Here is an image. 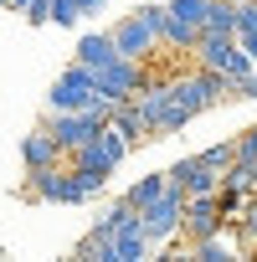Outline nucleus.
<instances>
[{
    "label": "nucleus",
    "mask_w": 257,
    "mask_h": 262,
    "mask_svg": "<svg viewBox=\"0 0 257 262\" xmlns=\"http://www.w3.org/2000/svg\"><path fill=\"white\" fill-rule=\"evenodd\" d=\"M185 206H190V190L185 185H170L160 201H149L139 216H144V226H149V236H155V247H170L180 231H185Z\"/></svg>",
    "instance_id": "obj_1"
},
{
    "label": "nucleus",
    "mask_w": 257,
    "mask_h": 262,
    "mask_svg": "<svg viewBox=\"0 0 257 262\" xmlns=\"http://www.w3.org/2000/svg\"><path fill=\"white\" fill-rule=\"evenodd\" d=\"M26 201L72 206V201H88V195H82V185H77V170H72V165H47V170H26Z\"/></svg>",
    "instance_id": "obj_2"
},
{
    "label": "nucleus",
    "mask_w": 257,
    "mask_h": 262,
    "mask_svg": "<svg viewBox=\"0 0 257 262\" xmlns=\"http://www.w3.org/2000/svg\"><path fill=\"white\" fill-rule=\"evenodd\" d=\"M93 98H98V72L88 62H72V67L57 72V82L47 93V108L52 113H67V108H88Z\"/></svg>",
    "instance_id": "obj_3"
},
{
    "label": "nucleus",
    "mask_w": 257,
    "mask_h": 262,
    "mask_svg": "<svg viewBox=\"0 0 257 262\" xmlns=\"http://www.w3.org/2000/svg\"><path fill=\"white\" fill-rule=\"evenodd\" d=\"M93 72H98V93L113 103L139 98V88H144V62H134V57H113L108 67H93Z\"/></svg>",
    "instance_id": "obj_4"
},
{
    "label": "nucleus",
    "mask_w": 257,
    "mask_h": 262,
    "mask_svg": "<svg viewBox=\"0 0 257 262\" xmlns=\"http://www.w3.org/2000/svg\"><path fill=\"white\" fill-rule=\"evenodd\" d=\"M113 41H118V52H123V57H134V62H144L149 52H160V47H165V41H160V31L144 21V11L123 16V21L113 26Z\"/></svg>",
    "instance_id": "obj_5"
},
{
    "label": "nucleus",
    "mask_w": 257,
    "mask_h": 262,
    "mask_svg": "<svg viewBox=\"0 0 257 262\" xmlns=\"http://www.w3.org/2000/svg\"><path fill=\"white\" fill-rule=\"evenodd\" d=\"M221 226H226V211H221V195H190V206H185V242L196 247V242L216 236Z\"/></svg>",
    "instance_id": "obj_6"
},
{
    "label": "nucleus",
    "mask_w": 257,
    "mask_h": 262,
    "mask_svg": "<svg viewBox=\"0 0 257 262\" xmlns=\"http://www.w3.org/2000/svg\"><path fill=\"white\" fill-rule=\"evenodd\" d=\"M221 175H226V170L206 165L201 155H190V160H175V165H170V185H185L190 195H216V190H221Z\"/></svg>",
    "instance_id": "obj_7"
},
{
    "label": "nucleus",
    "mask_w": 257,
    "mask_h": 262,
    "mask_svg": "<svg viewBox=\"0 0 257 262\" xmlns=\"http://www.w3.org/2000/svg\"><path fill=\"white\" fill-rule=\"evenodd\" d=\"M47 128L57 134V144H62L67 155L98 134V123H93V113H88V108H67V113H52V123H47Z\"/></svg>",
    "instance_id": "obj_8"
},
{
    "label": "nucleus",
    "mask_w": 257,
    "mask_h": 262,
    "mask_svg": "<svg viewBox=\"0 0 257 262\" xmlns=\"http://www.w3.org/2000/svg\"><path fill=\"white\" fill-rule=\"evenodd\" d=\"M21 165L26 170H47V165H67V149L57 144L52 128H31V134L21 139Z\"/></svg>",
    "instance_id": "obj_9"
},
{
    "label": "nucleus",
    "mask_w": 257,
    "mask_h": 262,
    "mask_svg": "<svg viewBox=\"0 0 257 262\" xmlns=\"http://www.w3.org/2000/svg\"><path fill=\"white\" fill-rule=\"evenodd\" d=\"M237 52H242V36H216V31H206L201 36V47H196V67H231L237 62Z\"/></svg>",
    "instance_id": "obj_10"
},
{
    "label": "nucleus",
    "mask_w": 257,
    "mask_h": 262,
    "mask_svg": "<svg viewBox=\"0 0 257 262\" xmlns=\"http://www.w3.org/2000/svg\"><path fill=\"white\" fill-rule=\"evenodd\" d=\"M67 165H77V170H93V175H113V170H118V160L108 155V144H103L98 134H93L88 144H77V149L67 155Z\"/></svg>",
    "instance_id": "obj_11"
},
{
    "label": "nucleus",
    "mask_w": 257,
    "mask_h": 262,
    "mask_svg": "<svg viewBox=\"0 0 257 262\" xmlns=\"http://www.w3.org/2000/svg\"><path fill=\"white\" fill-rule=\"evenodd\" d=\"M113 57H123L118 41H113V31H88L77 41V62H88V67H108Z\"/></svg>",
    "instance_id": "obj_12"
},
{
    "label": "nucleus",
    "mask_w": 257,
    "mask_h": 262,
    "mask_svg": "<svg viewBox=\"0 0 257 262\" xmlns=\"http://www.w3.org/2000/svg\"><path fill=\"white\" fill-rule=\"evenodd\" d=\"M170 93L185 103V108H196V113H206V108H216V98H211V88L201 82V72H190V77H175L170 82Z\"/></svg>",
    "instance_id": "obj_13"
},
{
    "label": "nucleus",
    "mask_w": 257,
    "mask_h": 262,
    "mask_svg": "<svg viewBox=\"0 0 257 262\" xmlns=\"http://www.w3.org/2000/svg\"><path fill=\"white\" fill-rule=\"evenodd\" d=\"M165 190H170V170H165V175H139L134 185H128V190H123V201L144 211V206H149V201H160Z\"/></svg>",
    "instance_id": "obj_14"
},
{
    "label": "nucleus",
    "mask_w": 257,
    "mask_h": 262,
    "mask_svg": "<svg viewBox=\"0 0 257 262\" xmlns=\"http://www.w3.org/2000/svg\"><path fill=\"white\" fill-rule=\"evenodd\" d=\"M201 36H206V26H185V21H175V16H170V26H165V47H175V52H196Z\"/></svg>",
    "instance_id": "obj_15"
},
{
    "label": "nucleus",
    "mask_w": 257,
    "mask_h": 262,
    "mask_svg": "<svg viewBox=\"0 0 257 262\" xmlns=\"http://www.w3.org/2000/svg\"><path fill=\"white\" fill-rule=\"evenodd\" d=\"M190 118H196V108H185V103L170 93V103H165V113H160V128H155V139H160V134H180Z\"/></svg>",
    "instance_id": "obj_16"
},
{
    "label": "nucleus",
    "mask_w": 257,
    "mask_h": 262,
    "mask_svg": "<svg viewBox=\"0 0 257 262\" xmlns=\"http://www.w3.org/2000/svg\"><path fill=\"white\" fill-rule=\"evenodd\" d=\"M206 31H216V36H237V6H231V0H211Z\"/></svg>",
    "instance_id": "obj_17"
},
{
    "label": "nucleus",
    "mask_w": 257,
    "mask_h": 262,
    "mask_svg": "<svg viewBox=\"0 0 257 262\" xmlns=\"http://www.w3.org/2000/svg\"><path fill=\"white\" fill-rule=\"evenodd\" d=\"M206 11H211V0H170V16L185 26H206Z\"/></svg>",
    "instance_id": "obj_18"
},
{
    "label": "nucleus",
    "mask_w": 257,
    "mask_h": 262,
    "mask_svg": "<svg viewBox=\"0 0 257 262\" xmlns=\"http://www.w3.org/2000/svg\"><path fill=\"white\" fill-rule=\"evenodd\" d=\"M201 160H206V165H216V170H226V165L237 160V139H221V144H211V149H201Z\"/></svg>",
    "instance_id": "obj_19"
},
{
    "label": "nucleus",
    "mask_w": 257,
    "mask_h": 262,
    "mask_svg": "<svg viewBox=\"0 0 257 262\" xmlns=\"http://www.w3.org/2000/svg\"><path fill=\"white\" fill-rule=\"evenodd\" d=\"M237 36L242 41L257 36V0H242V6H237Z\"/></svg>",
    "instance_id": "obj_20"
},
{
    "label": "nucleus",
    "mask_w": 257,
    "mask_h": 262,
    "mask_svg": "<svg viewBox=\"0 0 257 262\" xmlns=\"http://www.w3.org/2000/svg\"><path fill=\"white\" fill-rule=\"evenodd\" d=\"M82 11H77V0H52V26H77Z\"/></svg>",
    "instance_id": "obj_21"
},
{
    "label": "nucleus",
    "mask_w": 257,
    "mask_h": 262,
    "mask_svg": "<svg viewBox=\"0 0 257 262\" xmlns=\"http://www.w3.org/2000/svg\"><path fill=\"white\" fill-rule=\"evenodd\" d=\"M242 231H247V242H252V252H257V190H252V206L242 211Z\"/></svg>",
    "instance_id": "obj_22"
},
{
    "label": "nucleus",
    "mask_w": 257,
    "mask_h": 262,
    "mask_svg": "<svg viewBox=\"0 0 257 262\" xmlns=\"http://www.w3.org/2000/svg\"><path fill=\"white\" fill-rule=\"evenodd\" d=\"M237 155H242V160H257V123H252V128H242V139H237Z\"/></svg>",
    "instance_id": "obj_23"
},
{
    "label": "nucleus",
    "mask_w": 257,
    "mask_h": 262,
    "mask_svg": "<svg viewBox=\"0 0 257 262\" xmlns=\"http://www.w3.org/2000/svg\"><path fill=\"white\" fill-rule=\"evenodd\" d=\"M237 98H247V103H257V72H247V77L237 82Z\"/></svg>",
    "instance_id": "obj_24"
},
{
    "label": "nucleus",
    "mask_w": 257,
    "mask_h": 262,
    "mask_svg": "<svg viewBox=\"0 0 257 262\" xmlns=\"http://www.w3.org/2000/svg\"><path fill=\"white\" fill-rule=\"evenodd\" d=\"M77 11H82V16H98V11H103V0H77Z\"/></svg>",
    "instance_id": "obj_25"
},
{
    "label": "nucleus",
    "mask_w": 257,
    "mask_h": 262,
    "mask_svg": "<svg viewBox=\"0 0 257 262\" xmlns=\"http://www.w3.org/2000/svg\"><path fill=\"white\" fill-rule=\"evenodd\" d=\"M6 11H21V16H26V11H31V0H11V6H6Z\"/></svg>",
    "instance_id": "obj_26"
},
{
    "label": "nucleus",
    "mask_w": 257,
    "mask_h": 262,
    "mask_svg": "<svg viewBox=\"0 0 257 262\" xmlns=\"http://www.w3.org/2000/svg\"><path fill=\"white\" fill-rule=\"evenodd\" d=\"M242 47H247V52H252V57H257V36H247V41H242Z\"/></svg>",
    "instance_id": "obj_27"
},
{
    "label": "nucleus",
    "mask_w": 257,
    "mask_h": 262,
    "mask_svg": "<svg viewBox=\"0 0 257 262\" xmlns=\"http://www.w3.org/2000/svg\"><path fill=\"white\" fill-rule=\"evenodd\" d=\"M0 6H11V0H0Z\"/></svg>",
    "instance_id": "obj_28"
},
{
    "label": "nucleus",
    "mask_w": 257,
    "mask_h": 262,
    "mask_svg": "<svg viewBox=\"0 0 257 262\" xmlns=\"http://www.w3.org/2000/svg\"><path fill=\"white\" fill-rule=\"evenodd\" d=\"M231 6H242V0H231Z\"/></svg>",
    "instance_id": "obj_29"
}]
</instances>
